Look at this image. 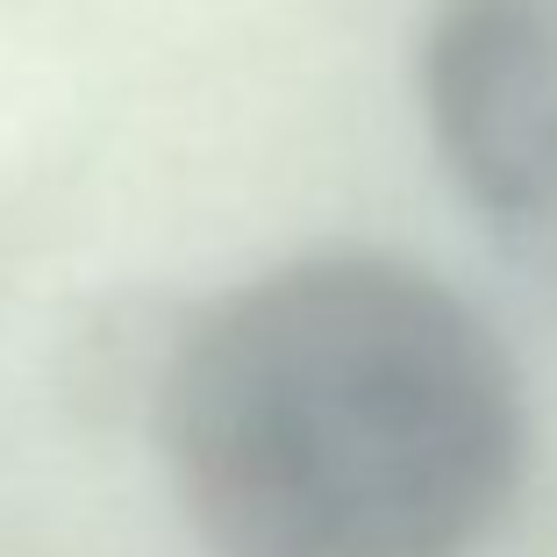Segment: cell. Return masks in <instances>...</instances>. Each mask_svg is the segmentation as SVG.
<instances>
[{
  "label": "cell",
  "instance_id": "obj_1",
  "mask_svg": "<svg viewBox=\"0 0 557 557\" xmlns=\"http://www.w3.org/2000/svg\"><path fill=\"white\" fill-rule=\"evenodd\" d=\"M158 450L208 557H472L529 472L500 329L394 250H308L180 322Z\"/></svg>",
  "mask_w": 557,
  "mask_h": 557
},
{
  "label": "cell",
  "instance_id": "obj_2",
  "mask_svg": "<svg viewBox=\"0 0 557 557\" xmlns=\"http://www.w3.org/2000/svg\"><path fill=\"white\" fill-rule=\"evenodd\" d=\"M414 86L465 214L557 308V0H429Z\"/></svg>",
  "mask_w": 557,
  "mask_h": 557
}]
</instances>
